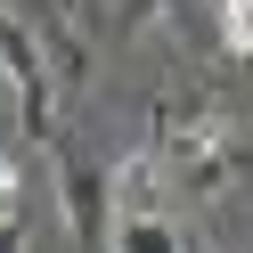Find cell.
<instances>
[{
	"label": "cell",
	"mask_w": 253,
	"mask_h": 253,
	"mask_svg": "<svg viewBox=\"0 0 253 253\" xmlns=\"http://www.w3.org/2000/svg\"><path fill=\"white\" fill-rule=\"evenodd\" d=\"M147 8H155V0H131V17H147Z\"/></svg>",
	"instance_id": "8992f818"
},
{
	"label": "cell",
	"mask_w": 253,
	"mask_h": 253,
	"mask_svg": "<svg viewBox=\"0 0 253 253\" xmlns=\"http://www.w3.org/2000/svg\"><path fill=\"white\" fill-rule=\"evenodd\" d=\"M106 204H115V212H164V204H171L164 155H155V147H131L115 171H106Z\"/></svg>",
	"instance_id": "7a4b0ae2"
},
{
	"label": "cell",
	"mask_w": 253,
	"mask_h": 253,
	"mask_svg": "<svg viewBox=\"0 0 253 253\" xmlns=\"http://www.w3.org/2000/svg\"><path fill=\"white\" fill-rule=\"evenodd\" d=\"M57 196H66L74 237H82V245H98V229H106V171H90L74 147H57Z\"/></svg>",
	"instance_id": "3957f363"
},
{
	"label": "cell",
	"mask_w": 253,
	"mask_h": 253,
	"mask_svg": "<svg viewBox=\"0 0 253 253\" xmlns=\"http://www.w3.org/2000/svg\"><path fill=\"white\" fill-rule=\"evenodd\" d=\"M25 245V229H17V212H0V253H17Z\"/></svg>",
	"instance_id": "5b68a950"
},
{
	"label": "cell",
	"mask_w": 253,
	"mask_h": 253,
	"mask_svg": "<svg viewBox=\"0 0 253 253\" xmlns=\"http://www.w3.org/2000/svg\"><path fill=\"white\" fill-rule=\"evenodd\" d=\"M155 155H164V180L180 188V196H196V204L229 196L237 171H245V139H237L220 115H180V123H164Z\"/></svg>",
	"instance_id": "6da1fadb"
},
{
	"label": "cell",
	"mask_w": 253,
	"mask_h": 253,
	"mask_svg": "<svg viewBox=\"0 0 253 253\" xmlns=\"http://www.w3.org/2000/svg\"><path fill=\"white\" fill-rule=\"evenodd\" d=\"M106 253H188V237L164 212H115V229H98Z\"/></svg>",
	"instance_id": "277c9868"
}]
</instances>
